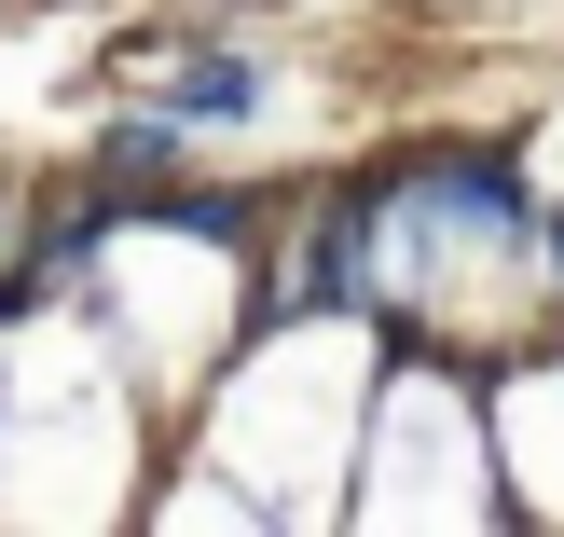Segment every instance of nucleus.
<instances>
[{"label": "nucleus", "mask_w": 564, "mask_h": 537, "mask_svg": "<svg viewBox=\"0 0 564 537\" xmlns=\"http://www.w3.org/2000/svg\"><path fill=\"white\" fill-rule=\"evenodd\" d=\"M248 97H262V69H248V55H193V69L165 83V110H207V125H220V110H248Z\"/></svg>", "instance_id": "f257e3e1"}]
</instances>
